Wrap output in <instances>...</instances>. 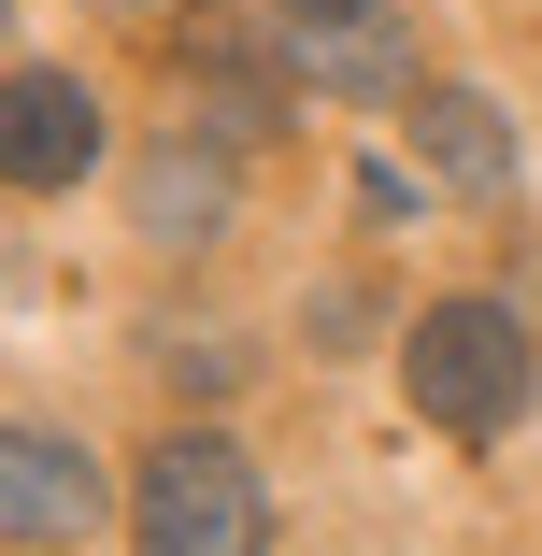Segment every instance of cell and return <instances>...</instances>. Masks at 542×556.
Wrapping results in <instances>:
<instances>
[{"label": "cell", "instance_id": "6da1fadb", "mask_svg": "<svg viewBox=\"0 0 542 556\" xmlns=\"http://www.w3.org/2000/svg\"><path fill=\"white\" fill-rule=\"evenodd\" d=\"M400 386H414V414L443 442H500L528 414V386H542V328L514 300H428L400 328Z\"/></svg>", "mask_w": 542, "mask_h": 556}, {"label": "cell", "instance_id": "7a4b0ae2", "mask_svg": "<svg viewBox=\"0 0 542 556\" xmlns=\"http://www.w3.org/2000/svg\"><path fill=\"white\" fill-rule=\"evenodd\" d=\"M129 542H157V556H257L272 542V500L243 471V442L229 428H172L157 457L129 471Z\"/></svg>", "mask_w": 542, "mask_h": 556}, {"label": "cell", "instance_id": "3957f363", "mask_svg": "<svg viewBox=\"0 0 542 556\" xmlns=\"http://www.w3.org/2000/svg\"><path fill=\"white\" fill-rule=\"evenodd\" d=\"M100 514H115V485H100L86 442L0 428V542H100Z\"/></svg>", "mask_w": 542, "mask_h": 556}, {"label": "cell", "instance_id": "277c9868", "mask_svg": "<svg viewBox=\"0 0 542 556\" xmlns=\"http://www.w3.org/2000/svg\"><path fill=\"white\" fill-rule=\"evenodd\" d=\"M186 86H200V115L229 129V143H272V129L300 115V58H286V29L257 43L243 15H200V29H186Z\"/></svg>", "mask_w": 542, "mask_h": 556}, {"label": "cell", "instance_id": "5b68a950", "mask_svg": "<svg viewBox=\"0 0 542 556\" xmlns=\"http://www.w3.org/2000/svg\"><path fill=\"white\" fill-rule=\"evenodd\" d=\"M100 172V100L72 72H0V186L43 200V186H86Z\"/></svg>", "mask_w": 542, "mask_h": 556}, {"label": "cell", "instance_id": "8992f818", "mask_svg": "<svg viewBox=\"0 0 542 556\" xmlns=\"http://www.w3.org/2000/svg\"><path fill=\"white\" fill-rule=\"evenodd\" d=\"M400 115H414V172L443 200H514V115L486 86H400Z\"/></svg>", "mask_w": 542, "mask_h": 556}, {"label": "cell", "instance_id": "52a82bcc", "mask_svg": "<svg viewBox=\"0 0 542 556\" xmlns=\"http://www.w3.org/2000/svg\"><path fill=\"white\" fill-rule=\"evenodd\" d=\"M286 58H300V86H329V100H386V86H414L386 0H371V15H343V29H286Z\"/></svg>", "mask_w": 542, "mask_h": 556}, {"label": "cell", "instance_id": "ba28073f", "mask_svg": "<svg viewBox=\"0 0 542 556\" xmlns=\"http://www.w3.org/2000/svg\"><path fill=\"white\" fill-rule=\"evenodd\" d=\"M143 243H214L229 229V157H200V143H172V157H143Z\"/></svg>", "mask_w": 542, "mask_h": 556}, {"label": "cell", "instance_id": "9c48e42d", "mask_svg": "<svg viewBox=\"0 0 542 556\" xmlns=\"http://www.w3.org/2000/svg\"><path fill=\"white\" fill-rule=\"evenodd\" d=\"M172 386H200V400H229V386H243V343H172Z\"/></svg>", "mask_w": 542, "mask_h": 556}, {"label": "cell", "instance_id": "30bf717a", "mask_svg": "<svg viewBox=\"0 0 542 556\" xmlns=\"http://www.w3.org/2000/svg\"><path fill=\"white\" fill-rule=\"evenodd\" d=\"M343 15H371V0H272V29H343Z\"/></svg>", "mask_w": 542, "mask_h": 556}, {"label": "cell", "instance_id": "8fae6325", "mask_svg": "<svg viewBox=\"0 0 542 556\" xmlns=\"http://www.w3.org/2000/svg\"><path fill=\"white\" fill-rule=\"evenodd\" d=\"M100 15H172V0H100Z\"/></svg>", "mask_w": 542, "mask_h": 556}, {"label": "cell", "instance_id": "7c38bea8", "mask_svg": "<svg viewBox=\"0 0 542 556\" xmlns=\"http://www.w3.org/2000/svg\"><path fill=\"white\" fill-rule=\"evenodd\" d=\"M528 300H542V243H528Z\"/></svg>", "mask_w": 542, "mask_h": 556}, {"label": "cell", "instance_id": "4fadbf2b", "mask_svg": "<svg viewBox=\"0 0 542 556\" xmlns=\"http://www.w3.org/2000/svg\"><path fill=\"white\" fill-rule=\"evenodd\" d=\"M0 15H15V0H0Z\"/></svg>", "mask_w": 542, "mask_h": 556}]
</instances>
